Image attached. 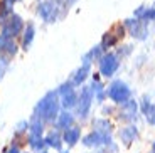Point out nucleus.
Here are the masks:
<instances>
[{
  "instance_id": "f257e3e1",
  "label": "nucleus",
  "mask_w": 155,
  "mask_h": 153,
  "mask_svg": "<svg viewBox=\"0 0 155 153\" xmlns=\"http://www.w3.org/2000/svg\"><path fill=\"white\" fill-rule=\"evenodd\" d=\"M59 115V94L58 91H49L35 104L34 116L42 121H54Z\"/></svg>"
},
{
  "instance_id": "f03ea898",
  "label": "nucleus",
  "mask_w": 155,
  "mask_h": 153,
  "mask_svg": "<svg viewBox=\"0 0 155 153\" xmlns=\"http://www.w3.org/2000/svg\"><path fill=\"white\" fill-rule=\"evenodd\" d=\"M106 94H108V98H110L111 101L121 104V103H125V101L130 99V94H132V91H130V88L125 84L123 81H115V83H113V84L108 88Z\"/></svg>"
},
{
  "instance_id": "7ed1b4c3",
  "label": "nucleus",
  "mask_w": 155,
  "mask_h": 153,
  "mask_svg": "<svg viewBox=\"0 0 155 153\" xmlns=\"http://www.w3.org/2000/svg\"><path fill=\"white\" fill-rule=\"evenodd\" d=\"M22 29H24L22 19H20L19 15H15V14H10L8 19L4 22V27H2V35L12 39V37H15V35H19L20 32H22Z\"/></svg>"
},
{
  "instance_id": "20e7f679",
  "label": "nucleus",
  "mask_w": 155,
  "mask_h": 153,
  "mask_svg": "<svg viewBox=\"0 0 155 153\" xmlns=\"http://www.w3.org/2000/svg\"><path fill=\"white\" fill-rule=\"evenodd\" d=\"M91 103H93V91H91V86H84V88L81 89V94H79L78 103H76L79 116L84 118V116L88 115L89 108H91Z\"/></svg>"
},
{
  "instance_id": "39448f33",
  "label": "nucleus",
  "mask_w": 155,
  "mask_h": 153,
  "mask_svg": "<svg viewBox=\"0 0 155 153\" xmlns=\"http://www.w3.org/2000/svg\"><path fill=\"white\" fill-rule=\"evenodd\" d=\"M58 94H59V98H61V104L66 109H69V108H73V106H76V103H78V96H76V93H74V88H73V84H69V83H66V84H62L61 88H59V91H58Z\"/></svg>"
},
{
  "instance_id": "423d86ee",
  "label": "nucleus",
  "mask_w": 155,
  "mask_h": 153,
  "mask_svg": "<svg viewBox=\"0 0 155 153\" xmlns=\"http://www.w3.org/2000/svg\"><path fill=\"white\" fill-rule=\"evenodd\" d=\"M118 66H120V61H118V57H116L115 54H105L100 59V73L103 76L110 77L116 73Z\"/></svg>"
},
{
  "instance_id": "0eeeda50",
  "label": "nucleus",
  "mask_w": 155,
  "mask_h": 153,
  "mask_svg": "<svg viewBox=\"0 0 155 153\" xmlns=\"http://www.w3.org/2000/svg\"><path fill=\"white\" fill-rule=\"evenodd\" d=\"M37 12H39V15L49 24L56 22V19H58V7L52 2H42V4H39Z\"/></svg>"
},
{
  "instance_id": "6e6552de",
  "label": "nucleus",
  "mask_w": 155,
  "mask_h": 153,
  "mask_svg": "<svg viewBox=\"0 0 155 153\" xmlns=\"http://www.w3.org/2000/svg\"><path fill=\"white\" fill-rule=\"evenodd\" d=\"M111 143V138L110 135H100L96 131L89 133L88 136L83 138V145L86 146H100V145H110Z\"/></svg>"
},
{
  "instance_id": "1a4fd4ad",
  "label": "nucleus",
  "mask_w": 155,
  "mask_h": 153,
  "mask_svg": "<svg viewBox=\"0 0 155 153\" xmlns=\"http://www.w3.org/2000/svg\"><path fill=\"white\" fill-rule=\"evenodd\" d=\"M120 118L132 121L137 118V103L133 99H128L125 103H121V109H120Z\"/></svg>"
},
{
  "instance_id": "9d476101",
  "label": "nucleus",
  "mask_w": 155,
  "mask_h": 153,
  "mask_svg": "<svg viewBox=\"0 0 155 153\" xmlns=\"http://www.w3.org/2000/svg\"><path fill=\"white\" fill-rule=\"evenodd\" d=\"M137 135H138V131H137V128H135V126L121 128V130H120V140L128 146V145H132V142H135Z\"/></svg>"
},
{
  "instance_id": "9b49d317",
  "label": "nucleus",
  "mask_w": 155,
  "mask_h": 153,
  "mask_svg": "<svg viewBox=\"0 0 155 153\" xmlns=\"http://www.w3.org/2000/svg\"><path fill=\"white\" fill-rule=\"evenodd\" d=\"M73 123H74V116L71 115L68 109L58 115V126L61 128V130H69V128L73 126Z\"/></svg>"
},
{
  "instance_id": "f8f14e48",
  "label": "nucleus",
  "mask_w": 155,
  "mask_h": 153,
  "mask_svg": "<svg viewBox=\"0 0 155 153\" xmlns=\"http://www.w3.org/2000/svg\"><path fill=\"white\" fill-rule=\"evenodd\" d=\"M79 136H81V131H79V128L71 126L69 130H66V133H64L62 140H64V142H66L69 146H74L78 142H79Z\"/></svg>"
},
{
  "instance_id": "ddd939ff",
  "label": "nucleus",
  "mask_w": 155,
  "mask_h": 153,
  "mask_svg": "<svg viewBox=\"0 0 155 153\" xmlns=\"http://www.w3.org/2000/svg\"><path fill=\"white\" fill-rule=\"evenodd\" d=\"M61 140H62V138L59 136L58 131H51L44 142H46L47 146H52V148H56V150H61V146H62V142H61Z\"/></svg>"
},
{
  "instance_id": "4468645a",
  "label": "nucleus",
  "mask_w": 155,
  "mask_h": 153,
  "mask_svg": "<svg viewBox=\"0 0 155 153\" xmlns=\"http://www.w3.org/2000/svg\"><path fill=\"white\" fill-rule=\"evenodd\" d=\"M89 71H91V69H89V66H88V64H83L81 67H79V69L76 71V74H74V79H73V83H74L76 86H79L81 83H84V79L88 77Z\"/></svg>"
},
{
  "instance_id": "2eb2a0df",
  "label": "nucleus",
  "mask_w": 155,
  "mask_h": 153,
  "mask_svg": "<svg viewBox=\"0 0 155 153\" xmlns=\"http://www.w3.org/2000/svg\"><path fill=\"white\" fill-rule=\"evenodd\" d=\"M143 113H145V118H147L148 125H155V104H152L150 101L145 99V103H143Z\"/></svg>"
},
{
  "instance_id": "dca6fc26",
  "label": "nucleus",
  "mask_w": 155,
  "mask_h": 153,
  "mask_svg": "<svg viewBox=\"0 0 155 153\" xmlns=\"http://www.w3.org/2000/svg\"><path fill=\"white\" fill-rule=\"evenodd\" d=\"M93 126L96 128V133L100 135H110V130H111V125L106 119H94Z\"/></svg>"
},
{
  "instance_id": "f3484780",
  "label": "nucleus",
  "mask_w": 155,
  "mask_h": 153,
  "mask_svg": "<svg viewBox=\"0 0 155 153\" xmlns=\"http://www.w3.org/2000/svg\"><path fill=\"white\" fill-rule=\"evenodd\" d=\"M34 34H35V29L32 24H29L27 27H25V31H24V49H29V46H31L32 39H34Z\"/></svg>"
},
{
  "instance_id": "a211bd4d",
  "label": "nucleus",
  "mask_w": 155,
  "mask_h": 153,
  "mask_svg": "<svg viewBox=\"0 0 155 153\" xmlns=\"http://www.w3.org/2000/svg\"><path fill=\"white\" fill-rule=\"evenodd\" d=\"M29 131H31V135H42V131H44L42 119H39V118H35V116H34L32 123L29 125Z\"/></svg>"
},
{
  "instance_id": "6ab92c4d",
  "label": "nucleus",
  "mask_w": 155,
  "mask_h": 153,
  "mask_svg": "<svg viewBox=\"0 0 155 153\" xmlns=\"http://www.w3.org/2000/svg\"><path fill=\"white\" fill-rule=\"evenodd\" d=\"M29 145H31V148L34 150H41L46 143H44L42 140V135H31L29 136Z\"/></svg>"
},
{
  "instance_id": "aec40b11",
  "label": "nucleus",
  "mask_w": 155,
  "mask_h": 153,
  "mask_svg": "<svg viewBox=\"0 0 155 153\" xmlns=\"http://www.w3.org/2000/svg\"><path fill=\"white\" fill-rule=\"evenodd\" d=\"M116 41H118L116 35H113L111 32H106L105 37H103V42H101V49H108V47H111L113 44H116Z\"/></svg>"
},
{
  "instance_id": "412c9836",
  "label": "nucleus",
  "mask_w": 155,
  "mask_h": 153,
  "mask_svg": "<svg viewBox=\"0 0 155 153\" xmlns=\"http://www.w3.org/2000/svg\"><path fill=\"white\" fill-rule=\"evenodd\" d=\"M7 66H8V61H7V59H5V57H0V77L4 76Z\"/></svg>"
},
{
  "instance_id": "4be33fe9",
  "label": "nucleus",
  "mask_w": 155,
  "mask_h": 153,
  "mask_svg": "<svg viewBox=\"0 0 155 153\" xmlns=\"http://www.w3.org/2000/svg\"><path fill=\"white\" fill-rule=\"evenodd\" d=\"M8 41H10L8 37H5V35L0 34V50H5V47H7Z\"/></svg>"
},
{
  "instance_id": "5701e85b",
  "label": "nucleus",
  "mask_w": 155,
  "mask_h": 153,
  "mask_svg": "<svg viewBox=\"0 0 155 153\" xmlns=\"http://www.w3.org/2000/svg\"><path fill=\"white\" fill-rule=\"evenodd\" d=\"M8 153H19V148H17V146H12V148L8 150Z\"/></svg>"
},
{
  "instance_id": "b1692460",
  "label": "nucleus",
  "mask_w": 155,
  "mask_h": 153,
  "mask_svg": "<svg viewBox=\"0 0 155 153\" xmlns=\"http://www.w3.org/2000/svg\"><path fill=\"white\" fill-rule=\"evenodd\" d=\"M5 2H7V4H10V5H14L17 2V0H5Z\"/></svg>"
},
{
  "instance_id": "393cba45",
  "label": "nucleus",
  "mask_w": 155,
  "mask_h": 153,
  "mask_svg": "<svg viewBox=\"0 0 155 153\" xmlns=\"http://www.w3.org/2000/svg\"><path fill=\"white\" fill-rule=\"evenodd\" d=\"M152 151L155 153V143H153V145H152Z\"/></svg>"
},
{
  "instance_id": "a878e982",
  "label": "nucleus",
  "mask_w": 155,
  "mask_h": 153,
  "mask_svg": "<svg viewBox=\"0 0 155 153\" xmlns=\"http://www.w3.org/2000/svg\"><path fill=\"white\" fill-rule=\"evenodd\" d=\"M62 153H69V151H62Z\"/></svg>"
},
{
  "instance_id": "bb28decb",
  "label": "nucleus",
  "mask_w": 155,
  "mask_h": 153,
  "mask_svg": "<svg viewBox=\"0 0 155 153\" xmlns=\"http://www.w3.org/2000/svg\"><path fill=\"white\" fill-rule=\"evenodd\" d=\"M44 153H46V151H44Z\"/></svg>"
},
{
  "instance_id": "cd10ccee",
  "label": "nucleus",
  "mask_w": 155,
  "mask_h": 153,
  "mask_svg": "<svg viewBox=\"0 0 155 153\" xmlns=\"http://www.w3.org/2000/svg\"><path fill=\"white\" fill-rule=\"evenodd\" d=\"M152 153H153V151H152Z\"/></svg>"
}]
</instances>
